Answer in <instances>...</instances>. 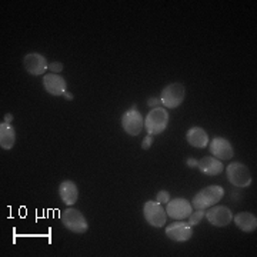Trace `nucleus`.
Returning <instances> with one entry per match:
<instances>
[{
	"label": "nucleus",
	"instance_id": "obj_26",
	"mask_svg": "<svg viewBox=\"0 0 257 257\" xmlns=\"http://www.w3.org/2000/svg\"><path fill=\"white\" fill-rule=\"evenodd\" d=\"M63 96H64V99H66V100H73V94H72L70 92H66Z\"/></svg>",
	"mask_w": 257,
	"mask_h": 257
},
{
	"label": "nucleus",
	"instance_id": "obj_20",
	"mask_svg": "<svg viewBox=\"0 0 257 257\" xmlns=\"http://www.w3.org/2000/svg\"><path fill=\"white\" fill-rule=\"evenodd\" d=\"M156 200L162 204H166V203L170 200V193L167 190H160V192L156 194Z\"/></svg>",
	"mask_w": 257,
	"mask_h": 257
},
{
	"label": "nucleus",
	"instance_id": "obj_11",
	"mask_svg": "<svg viewBox=\"0 0 257 257\" xmlns=\"http://www.w3.org/2000/svg\"><path fill=\"white\" fill-rule=\"evenodd\" d=\"M23 66L26 72L32 76H45L49 69L47 59L40 53H29L23 59Z\"/></svg>",
	"mask_w": 257,
	"mask_h": 257
},
{
	"label": "nucleus",
	"instance_id": "obj_3",
	"mask_svg": "<svg viewBox=\"0 0 257 257\" xmlns=\"http://www.w3.org/2000/svg\"><path fill=\"white\" fill-rule=\"evenodd\" d=\"M60 220L63 223V226L67 230H70L72 233H77V234H84L89 230V223L87 219L84 217L82 211L73 209L72 206H69V209L62 213Z\"/></svg>",
	"mask_w": 257,
	"mask_h": 257
},
{
	"label": "nucleus",
	"instance_id": "obj_18",
	"mask_svg": "<svg viewBox=\"0 0 257 257\" xmlns=\"http://www.w3.org/2000/svg\"><path fill=\"white\" fill-rule=\"evenodd\" d=\"M15 145H16V130L10 123L2 121L0 123V147L5 150H10Z\"/></svg>",
	"mask_w": 257,
	"mask_h": 257
},
{
	"label": "nucleus",
	"instance_id": "obj_25",
	"mask_svg": "<svg viewBox=\"0 0 257 257\" xmlns=\"http://www.w3.org/2000/svg\"><path fill=\"white\" fill-rule=\"evenodd\" d=\"M3 121H6V123H10V124H12V121H13V114H12V113H6V114H5V117H3Z\"/></svg>",
	"mask_w": 257,
	"mask_h": 257
},
{
	"label": "nucleus",
	"instance_id": "obj_2",
	"mask_svg": "<svg viewBox=\"0 0 257 257\" xmlns=\"http://www.w3.org/2000/svg\"><path fill=\"white\" fill-rule=\"evenodd\" d=\"M167 126H169V111L163 106L152 109L145 117V128L147 135L152 136L160 135L167 128Z\"/></svg>",
	"mask_w": 257,
	"mask_h": 257
},
{
	"label": "nucleus",
	"instance_id": "obj_6",
	"mask_svg": "<svg viewBox=\"0 0 257 257\" xmlns=\"http://www.w3.org/2000/svg\"><path fill=\"white\" fill-rule=\"evenodd\" d=\"M226 176H227V180L231 186L244 189V187H248L251 184V173H250L248 167L243 163H240V162L230 163L226 167Z\"/></svg>",
	"mask_w": 257,
	"mask_h": 257
},
{
	"label": "nucleus",
	"instance_id": "obj_16",
	"mask_svg": "<svg viewBox=\"0 0 257 257\" xmlns=\"http://www.w3.org/2000/svg\"><path fill=\"white\" fill-rule=\"evenodd\" d=\"M59 196L62 199V202L66 206H73L74 203L79 199V189L77 184L72 180H64L59 186Z\"/></svg>",
	"mask_w": 257,
	"mask_h": 257
},
{
	"label": "nucleus",
	"instance_id": "obj_1",
	"mask_svg": "<svg viewBox=\"0 0 257 257\" xmlns=\"http://www.w3.org/2000/svg\"><path fill=\"white\" fill-rule=\"evenodd\" d=\"M224 197V189L219 184H210L202 189L192 200L193 210H207Z\"/></svg>",
	"mask_w": 257,
	"mask_h": 257
},
{
	"label": "nucleus",
	"instance_id": "obj_14",
	"mask_svg": "<svg viewBox=\"0 0 257 257\" xmlns=\"http://www.w3.org/2000/svg\"><path fill=\"white\" fill-rule=\"evenodd\" d=\"M186 140L192 147L196 149H204L209 146V135L203 127L194 126L186 132Z\"/></svg>",
	"mask_w": 257,
	"mask_h": 257
},
{
	"label": "nucleus",
	"instance_id": "obj_10",
	"mask_svg": "<svg viewBox=\"0 0 257 257\" xmlns=\"http://www.w3.org/2000/svg\"><path fill=\"white\" fill-rule=\"evenodd\" d=\"M204 217L207 219V221L210 223L211 226H216V227H224L231 223L233 220V213L230 210L227 206H211L207 209Z\"/></svg>",
	"mask_w": 257,
	"mask_h": 257
},
{
	"label": "nucleus",
	"instance_id": "obj_21",
	"mask_svg": "<svg viewBox=\"0 0 257 257\" xmlns=\"http://www.w3.org/2000/svg\"><path fill=\"white\" fill-rule=\"evenodd\" d=\"M49 70H50V73L60 74V72L63 70V63H60V62H52V63H49Z\"/></svg>",
	"mask_w": 257,
	"mask_h": 257
},
{
	"label": "nucleus",
	"instance_id": "obj_9",
	"mask_svg": "<svg viewBox=\"0 0 257 257\" xmlns=\"http://www.w3.org/2000/svg\"><path fill=\"white\" fill-rule=\"evenodd\" d=\"M166 236L175 243H184L189 241L193 236V226L186 220H176L169 224L165 230Z\"/></svg>",
	"mask_w": 257,
	"mask_h": 257
},
{
	"label": "nucleus",
	"instance_id": "obj_17",
	"mask_svg": "<svg viewBox=\"0 0 257 257\" xmlns=\"http://www.w3.org/2000/svg\"><path fill=\"white\" fill-rule=\"evenodd\" d=\"M233 221L244 233H253L257 230L256 214H253L250 211H240L236 216H233Z\"/></svg>",
	"mask_w": 257,
	"mask_h": 257
},
{
	"label": "nucleus",
	"instance_id": "obj_15",
	"mask_svg": "<svg viewBox=\"0 0 257 257\" xmlns=\"http://www.w3.org/2000/svg\"><path fill=\"white\" fill-rule=\"evenodd\" d=\"M197 169L206 176H217L224 170V166L221 160L213 156H206L197 160Z\"/></svg>",
	"mask_w": 257,
	"mask_h": 257
},
{
	"label": "nucleus",
	"instance_id": "obj_24",
	"mask_svg": "<svg viewBox=\"0 0 257 257\" xmlns=\"http://www.w3.org/2000/svg\"><path fill=\"white\" fill-rule=\"evenodd\" d=\"M186 165L189 166V167H197V160L190 157V159H187V160H186Z\"/></svg>",
	"mask_w": 257,
	"mask_h": 257
},
{
	"label": "nucleus",
	"instance_id": "obj_4",
	"mask_svg": "<svg viewBox=\"0 0 257 257\" xmlns=\"http://www.w3.org/2000/svg\"><path fill=\"white\" fill-rule=\"evenodd\" d=\"M186 99V87L182 83H170L162 90L160 101L162 106L167 109H176L179 107Z\"/></svg>",
	"mask_w": 257,
	"mask_h": 257
},
{
	"label": "nucleus",
	"instance_id": "obj_8",
	"mask_svg": "<svg viewBox=\"0 0 257 257\" xmlns=\"http://www.w3.org/2000/svg\"><path fill=\"white\" fill-rule=\"evenodd\" d=\"M165 209L167 217L173 220H186L192 214L193 206L192 202H189L184 197H175L166 203Z\"/></svg>",
	"mask_w": 257,
	"mask_h": 257
},
{
	"label": "nucleus",
	"instance_id": "obj_7",
	"mask_svg": "<svg viewBox=\"0 0 257 257\" xmlns=\"http://www.w3.org/2000/svg\"><path fill=\"white\" fill-rule=\"evenodd\" d=\"M121 127L124 130V133H127L128 136H139L140 132L145 128V119L142 116V113L138 110L136 104H133V107L130 110L124 111L121 116Z\"/></svg>",
	"mask_w": 257,
	"mask_h": 257
},
{
	"label": "nucleus",
	"instance_id": "obj_5",
	"mask_svg": "<svg viewBox=\"0 0 257 257\" xmlns=\"http://www.w3.org/2000/svg\"><path fill=\"white\" fill-rule=\"evenodd\" d=\"M143 216H145L147 224H150L152 227H156V229L163 227L167 220L166 209L163 207V204L157 200H147L143 204Z\"/></svg>",
	"mask_w": 257,
	"mask_h": 257
},
{
	"label": "nucleus",
	"instance_id": "obj_13",
	"mask_svg": "<svg viewBox=\"0 0 257 257\" xmlns=\"http://www.w3.org/2000/svg\"><path fill=\"white\" fill-rule=\"evenodd\" d=\"M43 87L52 96H63L67 92V83L62 74L46 73L43 76Z\"/></svg>",
	"mask_w": 257,
	"mask_h": 257
},
{
	"label": "nucleus",
	"instance_id": "obj_23",
	"mask_svg": "<svg viewBox=\"0 0 257 257\" xmlns=\"http://www.w3.org/2000/svg\"><path fill=\"white\" fill-rule=\"evenodd\" d=\"M147 106H150V107H159V106H162V101L160 99H156V97H150L149 100H147Z\"/></svg>",
	"mask_w": 257,
	"mask_h": 257
},
{
	"label": "nucleus",
	"instance_id": "obj_19",
	"mask_svg": "<svg viewBox=\"0 0 257 257\" xmlns=\"http://www.w3.org/2000/svg\"><path fill=\"white\" fill-rule=\"evenodd\" d=\"M204 214H206V210H193L192 214L187 217V221H189L192 226H197V224H200L203 219H204Z\"/></svg>",
	"mask_w": 257,
	"mask_h": 257
},
{
	"label": "nucleus",
	"instance_id": "obj_12",
	"mask_svg": "<svg viewBox=\"0 0 257 257\" xmlns=\"http://www.w3.org/2000/svg\"><path fill=\"white\" fill-rule=\"evenodd\" d=\"M211 156L219 160H230L234 156V149L226 138H214L209 143Z\"/></svg>",
	"mask_w": 257,
	"mask_h": 257
},
{
	"label": "nucleus",
	"instance_id": "obj_22",
	"mask_svg": "<svg viewBox=\"0 0 257 257\" xmlns=\"http://www.w3.org/2000/svg\"><path fill=\"white\" fill-rule=\"evenodd\" d=\"M153 142H155V139L152 135H147L146 138L143 139V142H142V149L143 150H149L150 147L153 146Z\"/></svg>",
	"mask_w": 257,
	"mask_h": 257
}]
</instances>
